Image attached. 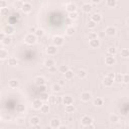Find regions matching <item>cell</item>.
I'll return each instance as SVG.
<instances>
[{"instance_id":"obj_1","label":"cell","mask_w":129,"mask_h":129,"mask_svg":"<svg viewBox=\"0 0 129 129\" xmlns=\"http://www.w3.org/2000/svg\"><path fill=\"white\" fill-rule=\"evenodd\" d=\"M24 41L26 45H29V46H32L36 42V36L34 35V33H28L25 35L24 37Z\"/></svg>"},{"instance_id":"obj_2","label":"cell","mask_w":129,"mask_h":129,"mask_svg":"<svg viewBox=\"0 0 129 129\" xmlns=\"http://www.w3.org/2000/svg\"><path fill=\"white\" fill-rule=\"evenodd\" d=\"M94 122V120L92 117L88 116V115H84L82 118H81V124L84 126V127H87L89 126L90 124H92Z\"/></svg>"},{"instance_id":"obj_3","label":"cell","mask_w":129,"mask_h":129,"mask_svg":"<svg viewBox=\"0 0 129 129\" xmlns=\"http://www.w3.org/2000/svg\"><path fill=\"white\" fill-rule=\"evenodd\" d=\"M64 41H65V39H64L62 36H59V35H56V36L53 38V44H54V46H56L57 47L63 46V45H64Z\"/></svg>"},{"instance_id":"obj_4","label":"cell","mask_w":129,"mask_h":129,"mask_svg":"<svg viewBox=\"0 0 129 129\" xmlns=\"http://www.w3.org/2000/svg\"><path fill=\"white\" fill-rule=\"evenodd\" d=\"M49 126L51 128H55V129L59 128V127H61V121H59L58 118H53L50 120V122H49Z\"/></svg>"},{"instance_id":"obj_5","label":"cell","mask_w":129,"mask_h":129,"mask_svg":"<svg viewBox=\"0 0 129 129\" xmlns=\"http://www.w3.org/2000/svg\"><path fill=\"white\" fill-rule=\"evenodd\" d=\"M105 34L108 36H114L116 34V28L114 26H107L105 29Z\"/></svg>"},{"instance_id":"obj_6","label":"cell","mask_w":129,"mask_h":129,"mask_svg":"<svg viewBox=\"0 0 129 129\" xmlns=\"http://www.w3.org/2000/svg\"><path fill=\"white\" fill-rule=\"evenodd\" d=\"M29 123H30V125L33 126V127L38 126L39 123H40V118H39L38 116H32V117L30 118V120H29Z\"/></svg>"},{"instance_id":"obj_7","label":"cell","mask_w":129,"mask_h":129,"mask_svg":"<svg viewBox=\"0 0 129 129\" xmlns=\"http://www.w3.org/2000/svg\"><path fill=\"white\" fill-rule=\"evenodd\" d=\"M116 62V59L114 58V56H111V55H108L106 58H105V64L107 66H113Z\"/></svg>"},{"instance_id":"obj_8","label":"cell","mask_w":129,"mask_h":129,"mask_svg":"<svg viewBox=\"0 0 129 129\" xmlns=\"http://www.w3.org/2000/svg\"><path fill=\"white\" fill-rule=\"evenodd\" d=\"M92 99V94L90 92H83L81 94V100L83 102H88Z\"/></svg>"},{"instance_id":"obj_9","label":"cell","mask_w":129,"mask_h":129,"mask_svg":"<svg viewBox=\"0 0 129 129\" xmlns=\"http://www.w3.org/2000/svg\"><path fill=\"white\" fill-rule=\"evenodd\" d=\"M57 50H58V48H57V47L56 46H48L47 47V49H46V51H47V54L48 55V56H54V55H56L57 54Z\"/></svg>"},{"instance_id":"obj_10","label":"cell","mask_w":129,"mask_h":129,"mask_svg":"<svg viewBox=\"0 0 129 129\" xmlns=\"http://www.w3.org/2000/svg\"><path fill=\"white\" fill-rule=\"evenodd\" d=\"M3 32L6 34V35H11V34L14 33V27L12 26V25H6V26H4L3 28Z\"/></svg>"},{"instance_id":"obj_11","label":"cell","mask_w":129,"mask_h":129,"mask_svg":"<svg viewBox=\"0 0 129 129\" xmlns=\"http://www.w3.org/2000/svg\"><path fill=\"white\" fill-rule=\"evenodd\" d=\"M32 10V6L30 3H23L22 7H21V11L23 13H30Z\"/></svg>"},{"instance_id":"obj_12","label":"cell","mask_w":129,"mask_h":129,"mask_svg":"<svg viewBox=\"0 0 129 129\" xmlns=\"http://www.w3.org/2000/svg\"><path fill=\"white\" fill-rule=\"evenodd\" d=\"M89 46L92 47V48H98L100 46H101V42L98 38H95V39H91L89 41Z\"/></svg>"},{"instance_id":"obj_13","label":"cell","mask_w":129,"mask_h":129,"mask_svg":"<svg viewBox=\"0 0 129 129\" xmlns=\"http://www.w3.org/2000/svg\"><path fill=\"white\" fill-rule=\"evenodd\" d=\"M34 84H35L37 87L42 86V85H46V79L44 77H36V78L34 79Z\"/></svg>"},{"instance_id":"obj_14","label":"cell","mask_w":129,"mask_h":129,"mask_svg":"<svg viewBox=\"0 0 129 129\" xmlns=\"http://www.w3.org/2000/svg\"><path fill=\"white\" fill-rule=\"evenodd\" d=\"M41 105H42V101L40 99H35L32 102V107H33L34 110H39Z\"/></svg>"},{"instance_id":"obj_15","label":"cell","mask_w":129,"mask_h":129,"mask_svg":"<svg viewBox=\"0 0 129 129\" xmlns=\"http://www.w3.org/2000/svg\"><path fill=\"white\" fill-rule=\"evenodd\" d=\"M91 20H93L94 22H96V23H99L102 20V16L99 13H93L91 15Z\"/></svg>"},{"instance_id":"obj_16","label":"cell","mask_w":129,"mask_h":129,"mask_svg":"<svg viewBox=\"0 0 129 129\" xmlns=\"http://www.w3.org/2000/svg\"><path fill=\"white\" fill-rule=\"evenodd\" d=\"M82 11L84 13H90L92 11V6L89 3H84L82 5Z\"/></svg>"},{"instance_id":"obj_17","label":"cell","mask_w":129,"mask_h":129,"mask_svg":"<svg viewBox=\"0 0 129 129\" xmlns=\"http://www.w3.org/2000/svg\"><path fill=\"white\" fill-rule=\"evenodd\" d=\"M66 9H67V11L70 13V12H74V11H77V5L76 4H74V3H69V4H67V6H66Z\"/></svg>"},{"instance_id":"obj_18","label":"cell","mask_w":129,"mask_h":129,"mask_svg":"<svg viewBox=\"0 0 129 129\" xmlns=\"http://www.w3.org/2000/svg\"><path fill=\"white\" fill-rule=\"evenodd\" d=\"M113 83H114V80L110 79L109 77H105L104 81H103V84H104L105 87H111V86H113Z\"/></svg>"},{"instance_id":"obj_19","label":"cell","mask_w":129,"mask_h":129,"mask_svg":"<svg viewBox=\"0 0 129 129\" xmlns=\"http://www.w3.org/2000/svg\"><path fill=\"white\" fill-rule=\"evenodd\" d=\"M75 110H76V107H75L73 104L66 105V107H65V111H66L67 113H69V114L74 113V112H75Z\"/></svg>"},{"instance_id":"obj_20","label":"cell","mask_w":129,"mask_h":129,"mask_svg":"<svg viewBox=\"0 0 129 129\" xmlns=\"http://www.w3.org/2000/svg\"><path fill=\"white\" fill-rule=\"evenodd\" d=\"M19 86V82L17 80H10L9 82H8V87L11 88V89H15Z\"/></svg>"},{"instance_id":"obj_21","label":"cell","mask_w":129,"mask_h":129,"mask_svg":"<svg viewBox=\"0 0 129 129\" xmlns=\"http://www.w3.org/2000/svg\"><path fill=\"white\" fill-rule=\"evenodd\" d=\"M65 105H69V104H73V102H74V99L73 97L71 96H65L63 98V101H62Z\"/></svg>"},{"instance_id":"obj_22","label":"cell","mask_w":129,"mask_h":129,"mask_svg":"<svg viewBox=\"0 0 129 129\" xmlns=\"http://www.w3.org/2000/svg\"><path fill=\"white\" fill-rule=\"evenodd\" d=\"M55 61L54 59H46L45 61V67L46 68H48V69H50V68H53L54 66H55Z\"/></svg>"},{"instance_id":"obj_23","label":"cell","mask_w":129,"mask_h":129,"mask_svg":"<svg viewBox=\"0 0 129 129\" xmlns=\"http://www.w3.org/2000/svg\"><path fill=\"white\" fill-rule=\"evenodd\" d=\"M8 56H9V54H8V51L4 48H1L0 49V59H6L8 58Z\"/></svg>"},{"instance_id":"obj_24","label":"cell","mask_w":129,"mask_h":129,"mask_svg":"<svg viewBox=\"0 0 129 129\" xmlns=\"http://www.w3.org/2000/svg\"><path fill=\"white\" fill-rule=\"evenodd\" d=\"M64 75H65V79H67V80H71V79H73V78H74V76H75L74 72L71 71V70H68Z\"/></svg>"},{"instance_id":"obj_25","label":"cell","mask_w":129,"mask_h":129,"mask_svg":"<svg viewBox=\"0 0 129 129\" xmlns=\"http://www.w3.org/2000/svg\"><path fill=\"white\" fill-rule=\"evenodd\" d=\"M39 110L41 111V113L47 114V113L49 112V105H48V104H42Z\"/></svg>"},{"instance_id":"obj_26","label":"cell","mask_w":129,"mask_h":129,"mask_svg":"<svg viewBox=\"0 0 129 129\" xmlns=\"http://www.w3.org/2000/svg\"><path fill=\"white\" fill-rule=\"evenodd\" d=\"M11 41H12V39H11L10 35H5V37L3 38V40L1 42H2L4 46H9L11 44Z\"/></svg>"},{"instance_id":"obj_27","label":"cell","mask_w":129,"mask_h":129,"mask_svg":"<svg viewBox=\"0 0 129 129\" xmlns=\"http://www.w3.org/2000/svg\"><path fill=\"white\" fill-rule=\"evenodd\" d=\"M48 94L47 92H40V96H39V99L42 101V102H47L48 100Z\"/></svg>"},{"instance_id":"obj_28","label":"cell","mask_w":129,"mask_h":129,"mask_svg":"<svg viewBox=\"0 0 129 129\" xmlns=\"http://www.w3.org/2000/svg\"><path fill=\"white\" fill-rule=\"evenodd\" d=\"M109 121L112 123V124L117 123L119 121V117L116 114H112V115H110V117H109Z\"/></svg>"},{"instance_id":"obj_29","label":"cell","mask_w":129,"mask_h":129,"mask_svg":"<svg viewBox=\"0 0 129 129\" xmlns=\"http://www.w3.org/2000/svg\"><path fill=\"white\" fill-rule=\"evenodd\" d=\"M68 17L70 19L72 20H76V19H78V17H79V13L77 12V11H74V12H70L68 15Z\"/></svg>"},{"instance_id":"obj_30","label":"cell","mask_w":129,"mask_h":129,"mask_svg":"<svg viewBox=\"0 0 129 129\" xmlns=\"http://www.w3.org/2000/svg\"><path fill=\"white\" fill-rule=\"evenodd\" d=\"M120 56H121L122 58H124V59L129 58V50L127 48H122L121 51H120Z\"/></svg>"},{"instance_id":"obj_31","label":"cell","mask_w":129,"mask_h":129,"mask_svg":"<svg viewBox=\"0 0 129 129\" xmlns=\"http://www.w3.org/2000/svg\"><path fill=\"white\" fill-rule=\"evenodd\" d=\"M75 32H76V29H75L73 26H69V27L66 29V33H67V35H69V36H72Z\"/></svg>"},{"instance_id":"obj_32","label":"cell","mask_w":129,"mask_h":129,"mask_svg":"<svg viewBox=\"0 0 129 129\" xmlns=\"http://www.w3.org/2000/svg\"><path fill=\"white\" fill-rule=\"evenodd\" d=\"M103 104H104V100H103L102 98H96L95 100H94V105H95V106L100 107Z\"/></svg>"},{"instance_id":"obj_33","label":"cell","mask_w":129,"mask_h":129,"mask_svg":"<svg viewBox=\"0 0 129 129\" xmlns=\"http://www.w3.org/2000/svg\"><path fill=\"white\" fill-rule=\"evenodd\" d=\"M9 9H8L7 7H3V8H1L0 9V14H1L2 16H8L9 15Z\"/></svg>"},{"instance_id":"obj_34","label":"cell","mask_w":129,"mask_h":129,"mask_svg":"<svg viewBox=\"0 0 129 129\" xmlns=\"http://www.w3.org/2000/svg\"><path fill=\"white\" fill-rule=\"evenodd\" d=\"M68 70H69V67L67 65H61V66L59 67V72L61 73V74H65Z\"/></svg>"},{"instance_id":"obj_35","label":"cell","mask_w":129,"mask_h":129,"mask_svg":"<svg viewBox=\"0 0 129 129\" xmlns=\"http://www.w3.org/2000/svg\"><path fill=\"white\" fill-rule=\"evenodd\" d=\"M16 111L18 113H23L24 111H25V105L23 104H18V105H16Z\"/></svg>"},{"instance_id":"obj_36","label":"cell","mask_w":129,"mask_h":129,"mask_svg":"<svg viewBox=\"0 0 129 129\" xmlns=\"http://www.w3.org/2000/svg\"><path fill=\"white\" fill-rule=\"evenodd\" d=\"M106 5L108 7H115L117 5L116 0H106Z\"/></svg>"},{"instance_id":"obj_37","label":"cell","mask_w":129,"mask_h":129,"mask_svg":"<svg viewBox=\"0 0 129 129\" xmlns=\"http://www.w3.org/2000/svg\"><path fill=\"white\" fill-rule=\"evenodd\" d=\"M116 53H117V50H116V48L113 47H108V49H107V54H108V55L115 56Z\"/></svg>"},{"instance_id":"obj_38","label":"cell","mask_w":129,"mask_h":129,"mask_svg":"<svg viewBox=\"0 0 129 129\" xmlns=\"http://www.w3.org/2000/svg\"><path fill=\"white\" fill-rule=\"evenodd\" d=\"M78 77L80 79H85L86 77H87V72H86L85 70H80L78 72Z\"/></svg>"},{"instance_id":"obj_39","label":"cell","mask_w":129,"mask_h":129,"mask_svg":"<svg viewBox=\"0 0 129 129\" xmlns=\"http://www.w3.org/2000/svg\"><path fill=\"white\" fill-rule=\"evenodd\" d=\"M8 65L11 66V67H14L17 65V59L15 58H10V59H8Z\"/></svg>"},{"instance_id":"obj_40","label":"cell","mask_w":129,"mask_h":129,"mask_svg":"<svg viewBox=\"0 0 129 129\" xmlns=\"http://www.w3.org/2000/svg\"><path fill=\"white\" fill-rule=\"evenodd\" d=\"M122 78H123V75L122 74H116L115 75V78H114V81L117 82V83H122Z\"/></svg>"},{"instance_id":"obj_41","label":"cell","mask_w":129,"mask_h":129,"mask_svg":"<svg viewBox=\"0 0 129 129\" xmlns=\"http://www.w3.org/2000/svg\"><path fill=\"white\" fill-rule=\"evenodd\" d=\"M23 3H24V2H22L21 0H16V1L14 2V7L17 8V9H21V7H22Z\"/></svg>"},{"instance_id":"obj_42","label":"cell","mask_w":129,"mask_h":129,"mask_svg":"<svg viewBox=\"0 0 129 129\" xmlns=\"http://www.w3.org/2000/svg\"><path fill=\"white\" fill-rule=\"evenodd\" d=\"M51 90H53V92H59L62 90V87L59 84H54L53 87H51Z\"/></svg>"},{"instance_id":"obj_43","label":"cell","mask_w":129,"mask_h":129,"mask_svg":"<svg viewBox=\"0 0 129 129\" xmlns=\"http://www.w3.org/2000/svg\"><path fill=\"white\" fill-rule=\"evenodd\" d=\"M87 25H88V27H89L90 29H94V28H95V27L97 26V23H96V22H94L93 20H89Z\"/></svg>"},{"instance_id":"obj_44","label":"cell","mask_w":129,"mask_h":129,"mask_svg":"<svg viewBox=\"0 0 129 129\" xmlns=\"http://www.w3.org/2000/svg\"><path fill=\"white\" fill-rule=\"evenodd\" d=\"M44 30L42 29H37L36 28V30H35V32H34V35H35L36 37H41L42 35H44Z\"/></svg>"},{"instance_id":"obj_45","label":"cell","mask_w":129,"mask_h":129,"mask_svg":"<svg viewBox=\"0 0 129 129\" xmlns=\"http://www.w3.org/2000/svg\"><path fill=\"white\" fill-rule=\"evenodd\" d=\"M95 38H98V34L96 32H90L88 34V39L91 40V39H95Z\"/></svg>"},{"instance_id":"obj_46","label":"cell","mask_w":129,"mask_h":129,"mask_svg":"<svg viewBox=\"0 0 129 129\" xmlns=\"http://www.w3.org/2000/svg\"><path fill=\"white\" fill-rule=\"evenodd\" d=\"M16 123L18 124V125H24V123H25V119H24L23 117L17 118V119H16Z\"/></svg>"},{"instance_id":"obj_47","label":"cell","mask_w":129,"mask_h":129,"mask_svg":"<svg viewBox=\"0 0 129 129\" xmlns=\"http://www.w3.org/2000/svg\"><path fill=\"white\" fill-rule=\"evenodd\" d=\"M122 83H124V84H126V85L129 83V75H128V74H124V75H123Z\"/></svg>"},{"instance_id":"obj_48","label":"cell","mask_w":129,"mask_h":129,"mask_svg":"<svg viewBox=\"0 0 129 129\" xmlns=\"http://www.w3.org/2000/svg\"><path fill=\"white\" fill-rule=\"evenodd\" d=\"M48 103L49 104H55V102H56V96H54V95H50V96H48Z\"/></svg>"},{"instance_id":"obj_49","label":"cell","mask_w":129,"mask_h":129,"mask_svg":"<svg viewBox=\"0 0 129 129\" xmlns=\"http://www.w3.org/2000/svg\"><path fill=\"white\" fill-rule=\"evenodd\" d=\"M62 101H63V98L59 97V96H58V97H56V102H55V104H61Z\"/></svg>"},{"instance_id":"obj_50","label":"cell","mask_w":129,"mask_h":129,"mask_svg":"<svg viewBox=\"0 0 129 129\" xmlns=\"http://www.w3.org/2000/svg\"><path fill=\"white\" fill-rule=\"evenodd\" d=\"M0 6H1V8L7 7V3H6L5 0H0Z\"/></svg>"},{"instance_id":"obj_51","label":"cell","mask_w":129,"mask_h":129,"mask_svg":"<svg viewBox=\"0 0 129 129\" xmlns=\"http://www.w3.org/2000/svg\"><path fill=\"white\" fill-rule=\"evenodd\" d=\"M35 30H36V27L35 26H30L28 28V32L29 33H34V32H35Z\"/></svg>"},{"instance_id":"obj_52","label":"cell","mask_w":129,"mask_h":129,"mask_svg":"<svg viewBox=\"0 0 129 129\" xmlns=\"http://www.w3.org/2000/svg\"><path fill=\"white\" fill-rule=\"evenodd\" d=\"M65 22H66V24L70 25V24H72L73 20H72V19H70V18H69V17H67V18H66V20H65Z\"/></svg>"},{"instance_id":"obj_53","label":"cell","mask_w":129,"mask_h":129,"mask_svg":"<svg viewBox=\"0 0 129 129\" xmlns=\"http://www.w3.org/2000/svg\"><path fill=\"white\" fill-rule=\"evenodd\" d=\"M39 90H40V92H46V85H42V86H39Z\"/></svg>"},{"instance_id":"obj_54","label":"cell","mask_w":129,"mask_h":129,"mask_svg":"<svg viewBox=\"0 0 129 129\" xmlns=\"http://www.w3.org/2000/svg\"><path fill=\"white\" fill-rule=\"evenodd\" d=\"M107 77H109L110 79H113L114 80V78H115V74L114 73H108V76Z\"/></svg>"},{"instance_id":"obj_55","label":"cell","mask_w":129,"mask_h":129,"mask_svg":"<svg viewBox=\"0 0 129 129\" xmlns=\"http://www.w3.org/2000/svg\"><path fill=\"white\" fill-rule=\"evenodd\" d=\"M5 35H6V34H5L4 32H0V41L3 40V38L5 37Z\"/></svg>"},{"instance_id":"obj_56","label":"cell","mask_w":129,"mask_h":129,"mask_svg":"<svg viewBox=\"0 0 129 129\" xmlns=\"http://www.w3.org/2000/svg\"><path fill=\"white\" fill-rule=\"evenodd\" d=\"M58 84L61 86V87H63V86H65V81H64V80H59Z\"/></svg>"},{"instance_id":"obj_57","label":"cell","mask_w":129,"mask_h":129,"mask_svg":"<svg viewBox=\"0 0 129 129\" xmlns=\"http://www.w3.org/2000/svg\"><path fill=\"white\" fill-rule=\"evenodd\" d=\"M91 2H92L93 4H99V3L101 2V0H91Z\"/></svg>"},{"instance_id":"obj_58","label":"cell","mask_w":129,"mask_h":129,"mask_svg":"<svg viewBox=\"0 0 129 129\" xmlns=\"http://www.w3.org/2000/svg\"><path fill=\"white\" fill-rule=\"evenodd\" d=\"M100 36H102V37L105 36V32H101V33H100Z\"/></svg>"},{"instance_id":"obj_59","label":"cell","mask_w":129,"mask_h":129,"mask_svg":"<svg viewBox=\"0 0 129 129\" xmlns=\"http://www.w3.org/2000/svg\"><path fill=\"white\" fill-rule=\"evenodd\" d=\"M0 121H1V116H0Z\"/></svg>"},{"instance_id":"obj_60","label":"cell","mask_w":129,"mask_h":129,"mask_svg":"<svg viewBox=\"0 0 129 129\" xmlns=\"http://www.w3.org/2000/svg\"><path fill=\"white\" fill-rule=\"evenodd\" d=\"M0 85H1V81H0Z\"/></svg>"},{"instance_id":"obj_61","label":"cell","mask_w":129,"mask_h":129,"mask_svg":"<svg viewBox=\"0 0 129 129\" xmlns=\"http://www.w3.org/2000/svg\"><path fill=\"white\" fill-rule=\"evenodd\" d=\"M0 113H1V110H0Z\"/></svg>"},{"instance_id":"obj_62","label":"cell","mask_w":129,"mask_h":129,"mask_svg":"<svg viewBox=\"0 0 129 129\" xmlns=\"http://www.w3.org/2000/svg\"><path fill=\"white\" fill-rule=\"evenodd\" d=\"M0 9H1V6H0Z\"/></svg>"}]
</instances>
